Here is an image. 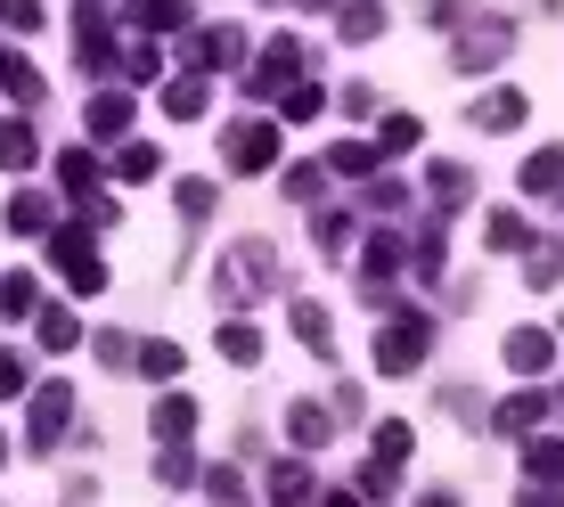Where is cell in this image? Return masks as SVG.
Returning <instances> with one entry per match:
<instances>
[{
    "mask_svg": "<svg viewBox=\"0 0 564 507\" xmlns=\"http://www.w3.org/2000/svg\"><path fill=\"white\" fill-rule=\"evenodd\" d=\"M279 279H286V270H279V246H270V238H238V246L221 254V270H213V295H221L229 311H246V303H262Z\"/></svg>",
    "mask_w": 564,
    "mask_h": 507,
    "instance_id": "obj_1",
    "label": "cell"
},
{
    "mask_svg": "<svg viewBox=\"0 0 564 507\" xmlns=\"http://www.w3.org/2000/svg\"><path fill=\"white\" fill-rule=\"evenodd\" d=\"M508 50H516V25H508V17H475V9H466V17H458V42H451V66H458V74H491Z\"/></svg>",
    "mask_w": 564,
    "mask_h": 507,
    "instance_id": "obj_2",
    "label": "cell"
},
{
    "mask_svg": "<svg viewBox=\"0 0 564 507\" xmlns=\"http://www.w3.org/2000/svg\"><path fill=\"white\" fill-rule=\"evenodd\" d=\"M425 344H434V320H425V311H393V320L377 327V368L384 377H410L425 360Z\"/></svg>",
    "mask_w": 564,
    "mask_h": 507,
    "instance_id": "obj_3",
    "label": "cell"
},
{
    "mask_svg": "<svg viewBox=\"0 0 564 507\" xmlns=\"http://www.w3.org/2000/svg\"><path fill=\"white\" fill-rule=\"evenodd\" d=\"M50 270L74 287V295H99V287H107V262L90 254V229H83V222H74V229H50Z\"/></svg>",
    "mask_w": 564,
    "mask_h": 507,
    "instance_id": "obj_4",
    "label": "cell"
},
{
    "mask_svg": "<svg viewBox=\"0 0 564 507\" xmlns=\"http://www.w3.org/2000/svg\"><path fill=\"white\" fill-rule=\"evenodd\" d=\"M295 74H303V42L295 33H270L262 66H246V90H254V99H279V90H295Z\"/></svg>",
    "mask_w": 564,
    "mask_h": 507,
    "instance_id": "obj_5",
    "label": "cell"
},
{
    "mask_svg": "<svg viewBox=\"0 0 564 507\" xmlns=\"http://www.w3.org/2000/svg\"><path fill=\"white\" fill-rule=\"evenodd\" d=\"M221 164L229 172H270L279 164V123H262V115L254 123H229L221 131Z\"/></svg>",
    "mask_w": 564,
    "mask_h": 507,
    "instance_id": "obj_6",
    "label": "cell"
},
{
    "mask_svg": "<svg viewBox=\"0 0 564 507\" xmlns=\"http://www.w3.org/2000/svg\"><path fill=\"white\" fill-rule=\"evenodd\" d=\"M238 66H246V33L238 25H205L197 42H188V74H205V83L213 74H238Z\"/></svg>",
    "mask_w": 564,
    "mask_h": 507,
    "instance_id": "obj_7",
    "label": "cell"
},
{
    "mask_svg": "<svg viewBox=\"0 0 564 507\" xmlns=\"http://www.w3.org/2000/svg\"><path fill=\"white\" fill-rule=\"evenodd\" d=\"M90 140H131V123H140V107H131V90H99V99L83 107Z\"/></svg>",
    "mask_w": 564,
    "mask_h": 507,
    "instance_id": "obj_8",
    "label": "cell"
},
{
    "mask_svg": "<svg viewBox=\"0 0 564 507\" xmlns=\"http://www.w3.org/2000/svg\"><path fill=\"white\" fill-rule=\"evenodd\" d=\"M66 425H74V393L66 385H42V393H33V451H57Z\"/></svg>",
    "mask_w": 564,
    "mask_h": 507,
    "instance_id": "obj_9",
    "label": "cell"
},
{
    "mask_svg": "<svg viewBox=\"0 0 564 507\" xmlns=\"http://www.w3.org/2000/svg\"><path fill=\"white\" fill-rule=\"evenodd\" d=\"M523 115H532V99H523V90H482V99L466 107V123H475V131H516Z\"/></svg>",
    "mask_w": 564,
    "mask_h": 507,
    "instance_id": "obj_10",
    "label": "cell"
},
{
    "mask_svg": "<svg viewBox=\"0 0 564 507\" xmlns=\"http://www.w3.org/2000/svg\"><path fill=\"white\" fill-rule=\"evenodd\" d=\"M523 483L532 492H556L564 483V442L556 434H523Z\"/></svg>",
    "mask_w": 564,
    "mask_h": 507,
    "instance_id": "obj_11",
    "label": "cell"
},
{
    "mask_svg": "<svg viewBox=\"0 0 564 507\" xmlns=\"http://www.w3.org/2000/svg\"><path fill=\"white\" fill-rule=\"evenodd\" d=\"M148 425H155V442H164V451H181V442L197 434V401H188V393H164Z\"/></svg>",
    "mask_w": 564,
    "mask_h": 507,
    "instance_id": "obj_12",
    "label": "cell"
},
{
    "mask_svg": "<svg viewBox=\"0 0 564 507\" xmlns=\"http://www.w3.org/2000/svg\"><path fill=\"white\" fill-rule=\"evenodd\" d=\"M205 107H213V83H205V74L164 83V115H172V123H205Z\"/></svg>",
    "mask_w": 564,
    "mask_h": 507,
    "instance_id": "obj_13",
    "label": "cell"
},
{
    "mask_svg": "<svg viewBox=\"0 0 564 507\" xmlns=\"http://www.w3.org/2000/svg\"><path fill=\"white\" fill-rule=\"evenodd\" d=\"M549 360H556V336H549V327H516V336H508V368H516V377H540Z\"/></svg>",
    "mask_w": 564,
    "mask_h": 507,
    "instance_id": "obj_14",
    "label": "cell"
},
{
    "mask_svg": "<svg viewBox=\"0 0 564 507\" xmlns=\"http://www.w3.org/2000/svg\"><path fill=\"white\" fill-rule=\"evenodd\" d=\"M549 409H556L549 393H516V401H499V409H491V425H499L508 442H523V434H532L540 418H549Z\"/></svg>",
    "mask_w": 564,
    "mask_h": 507,
    "instance_id": "obj_15",
    "label": "cell"
},
{
    "mask_svg": "<svg viewBox=\"0 0 564 507\" xmlns=\"http://www.w3.org/2000/svg\"><path fill=\"white\" fill-rule=\"evenodd\" d=\"M425 188H434V205H442V213H458L466 197H475V172L442 155V164H425Z\"/></svg>",
    "mask_w": 564,
    "mask_h": 507,
    "instance_id": "obj_16",
    "label": "cell"
},
{
    "mask_svg": "<svg viewBox=\"0 0 564 507\" xmlns=\"http://www.w3.org/2000/svg\"><path fill=\"white\" fill-rule=\"evenodd\" d=\"M410 262V246L393 238V229H377V238H360V270H368V287H384L393 270Z\"/></svg>",
    "mask_w": 564,
    "mask_h": 507,
    "instance_id": "obj_17",
    "label": "cell"
},
{
    "mask_svg": "<svg viewBox=\"0 0 564 507\" xmlns=\"http://www.w3.org/2000/svg\"><path fill=\"white\" fill-rule=\"evenodd\" d=\"M188 17H197V9H188V0H131V25H140L148 42H155V33H181Z\"/></svg>",
    "mask_w": 564,
    "mask_h": 507,
    "instance_id": "obj_18",
    "label": "cell"
},
{
    "mask_svg": "<svg viewBox=\"0 0 564 507\" xmlns=\"http://www.w3.org/2000/svg\"><path fill=\"white\" fill-rule=\"evenodd\" d=\"M221 360H238V368H262V327L254 320H221Z\"/></svg>",
    "mask_w": 564,
    "mask_h": 507,
    "instance_id": "obj_19",
    "label": "cell"
},
{
    "mask_svg": "<svg viewBox=\"0 0 564 507\" xmlns=\"http://www.w3.org/2000/svg\"><path fill=\"white\" fill-rule=\"evenodd\" d=\"M336 33H344V42H377V33H384V0H344Z\"/></svg>",
    "mask_w": 564,
    "mask_h": 507,
    "instance_id": "obj_20",
    "label": "cell"
},
{
    "mask_svg": "<svg viewBox=\"0 0 564 507\" xmlns=\"http://www.w3.org/2000/svg\"><path fill=\"white\" fill-rule=\"evenodd\" d=\"M0 90H9V99H17V107H33V99H42V90H50V83H42V74H33V66H25V57H17V50H0Z\"/></svg>",
    "mask_w": 564,
    "mask_h": 507,
    "instance_id": "obj_21",
    "label": "cell"
},
{
    "mask_svg": "<svg viewBox=\"0 0 564 507\" xmlns=\"http://www.w3.org/2000/svg\"><path fill=\"white\" fill-rule=\"evenodd\" d=\"M286 434H295V451H327V409L295 401V409H286Z\"/></svg>",
    "mask_w": 564,
    "mask_h": 507,
    "instance_id": "obj_22",
    "label": "cell"
},
{
    "mask_svg": "<svg viewBox=\"0 0 564 507\" xmlns=\"http://www.w3.org/2000/svg\"><path fill=\"white\" fill-rule=\"evenodd\" d=\"M556 188H564V148H540L523 164V197H556Z\"/></svg>",
    "mask_w": 564,
    "mask_h": 507,
    "instance_id": "obj_23",
    "label": "cell"
},
{
    "mask_svg": "<svg viewBox=\"0 0 564 507\" xmlns=\"http://www.w3.org/2000/svg\"><path fill=\"white\" fill-rule=\"evenodd\" d=\"M50 222H57V205L42 197V188H25V197H17V205H9V229H17V238H42V229H50Z\"/></svg>",
    "mask_w": 564,
    "mask_h": 507,
    "instance_id": "obj_24",
    "label": "cell"
},
{
    "mask_svg": "<svg viewBox=\"0 0 564 507\" xmlns=\"http://www.w3.org/2000/svg\"><path fill=\"white\" fill-rule=\"evenodd\" d=\"M115 74H123V83H131V90H140V83H155V74H164V50H155V42H148V33H140V42H131L123 57H115Z\"/></svg>",
    "mask_w": 564,
    "mask_h": 507,
    "instance_id": "obj_25",
    "label": "cell"
},
{
    "mask_svg": "<svg viewBox=\"0 0 564 507\" xmlns=\"http://www.w3.org/2000/svg\"><path fill=\"white\" fill-rule=\"evenodd\" d=\"M425 140V123H417V115H384V123H377V140H368V148H377V155H410Z\"/></svg>",
    "mask_w": 564,
    "mask_h": 507,
    "instance_id": "obj_26",
    "label": "cell"
},
{
    "mask_svg": "<svg viewBox=\"0 0 564 507\" xmlns=\"http://www.w3.org/2000/svg\"><path fill=\"white\" fill-rule=\"evenodd\" d=\"M327 172H336V181H368V172H377V148L368 140H336L327 148Z\"/></svg>",
    "mask_w": 564,
    "mask_h": 507,
    "instance_id": "obj_27",
    "label": "cell"
},
{
    "mask_svg": "<svg viewBox=\"0 0 564 507\" xmlns=\"http://www.w3.org/2000/svg\"><path fill=\"white\" fill-rule=\"evenodd\" d=\"M57 181H66V197H90V188H99V155L66 148V155H57Z\"/></svg>",
    "mask_w": 564,
    "mask_h": 507,
    "instance_id": "obj_28",
    "label": "cell"
},
{
    "mask_svg": "<svg viewBox=\"0 0 564 507\" xmlns=\"http://www.w3.org/2000/svg\"><path fill=\"white\" fill-rule=\"evenodd\" d=\"M311 238H319V254H344V246H352V213L311 205Z\"/></svg>",
    "mask_w": 564,
    "mask_h": 507,
    "instance_id": "obj_29",
    "label": "cell"
},
{
    "mask_svg": "<svg viewBox=\"0 0 564 507\" xmlns=\"http://www.w3.org/2000/svg\"><path fill=\"white\" fill-rule=\"evenodd\" d=\"M33 336H42V353H74V344H83V320L57 303V311H42V327H33Z\"/></svg>",
    "mask_w": 564,
    "mask_h": 507,
    "instance_id": "obj_30",
    "label": "cell"
},
{
    "mask_svg": "<svg viewBox=\"0 0 564 507\" xmlns=\"http://www.w3.org/2000/svg\"><path fill=\"white\" fill-rule=\"evenodd\" d=\"M360 205H368V213H410V188H401L393 172H368V181H360Z\"/></svg>",
    "mask_w": 564,
    "mask_h": 507,
    "instance_id": "obj_31",
    "label": "cell"
},
{
    "mask_svg": "<svg viewBox=\"0 0 564 507\" xmlns=\"http://www.w3.org/2000/svg\"><path fill=\"white\" fill-rule=\"evenodd\" d=\"M270 499H279V507H303V499H311V466H303V459L270 466Z\"/></svg>",
    "mask_w": 564,
    "mask_h": 507,
    "instance_id": "obj_32",
    "label": "cell"
},
{
    "mask_svg": "<svg viewBox=\"0 0 564 507\" xmlns=\"http://www.w3.org/2000/svg\"><path fill=\"white\" fill-rule=\"evenodd\" d=\"M33 155H42V140H33L25 123H0V172H25Z\"/></svg>",
    "mask_w": 564,
    "mask_h": 507,
    "instance_id": "obj_33",
    "label": "cell"
},
{
    "mask_svg": "<svg viewBox=\"0 0 564 507\" xmlns=\"http://www.w3.org/2000/svg\"><path fill=\"white\" fill-rule=\"evenodd\" d=\"M295 336L311 344V353H327V344H336V320H327V303H295Z\"/></svg>",
    "mask_w": 564,
    "mask_h": 507,
    "instance_id": "obj_34",
    "label": "cell"
},
{
    "mask_svg": "<svg viewBox=\"0 0 564 507\" xmlns=\"http://www.w3.org/2000/svg\"><path fill=\"white\" fill-rule=\"evenodd\" d=\"M368 442H377V459H393V466H410V451H417V434H410L401 418H384V425H377Z\"/></svg>",
    "mask_w": 564,
    "mask_h": 507,
    "instance_id": "obj_35",
    "label": "cell"
},
{
    "mask_svg": "<svg viewBox=\"0 0 564 507\" xmlns=\"http://www.w3.org/2000/svg\"><path fill=\"white\" fill-rule=\"evenodd\" d=\"M115 172H123V181H155V172H164V155H155L148 140H123V155H115Z\"/></svg>",
    "mask_w": 564,
    "mask_h": 507,
    "instance_id": "obj_36",
    "label": "cell"
},
{
    "mask_svg": "<svg viewBox=\"0 0 564 507\" xmlns=\"http://www.w3.org/2000/svg\"><path fill=\"white\" fill-rule=\"evenodd\" d=\"M319 107H327V90H319V83H295V90H279V115H286V123H311Z\"/></svg>",
    "mask_w": 564,
    "mask_h": 507,
    "instance_id": "obj_37",
    "label": "cell"
},
{
    "mask_svg": "<svg viewBox=\"0 0 564 507\" xmlns=\"http://www.w3.org/2000/svg\"><path fill=\"white\" fill-rule=\"evenodd\" d=\"M393 492H401V466L393 459H368L360 466V499H393Z\"/></svg>",
    "mask_w": 564,
    "mask_h": 507,
    "instance_id": "obj_38",
    "label": "cell"
},
{
    "mask_svg": "<svg viewBox=\"0 0 564 507\" xmlns=\"http://www.w3.org/2000/svg\"><path fill=\"white\" fill-rule=\"evenodd\" d=\"M482 238H491V254H516V246H532V229H523V213H491Z\"/></svg>",
    "mask_w": 564,
    "mask_h": 507,
    "instance_id": "obj_39",
    "label": "cell"
},
{
    "mask_svg": "<svg viewBox=\"0 0 564 507\" xmlns=\"http://www.w3.org/2000/svg\"><path fill=\"white\" fill-rule=\"evenodd\" d=\"M172 205H181L188 222H205V213L221 205V188H213V181H181V188H172Z\"/></svg>",
    "mask_w": 564,
    "mask_h": 507,
    "instance_id": "obj_40",
    "label": "cell"
},
{
    "mask_svg": "<svg viewBox=\"0 0 564 507\" xmlns=\"http://www.w3.org/2000/svg\"><path fill=\"white\" fill-rule=\"evenodd\" d=\"M564 279V246H532V262H523V287H556Z\"/></svg>",
    "mask_w": 564,
    "mask_h": 507,
    "instance_id": "obj_41",
    "label": "cell"
},
{
    "mask_svg": "<svg viewBox=\"0 0 564 507\" xmlns=\"http://www.w3.org/2000/svg\"><path fill=\"white\" fill-rule=\"evenodd\" d=\"M205 492L221 507H246V475H238V466H205Z\"/></svg>",
    "mask_w": 564,
    "mask_h": 507,
    "instance_id": "obj_42",
    "label": "cell"
},
{
    "mask_svg": "<svg viewBox=\"0 0 564 507\" xmlns=\"http://www.w3.org/2000/svg\"><path fill=\"white\" fill-rule=\"evenodd\" d=\"M140 377H181V344H140Z\"/></svg>",
    "mask_w": 564,
    "mask_h": 507,
    "instance_id": "obj_43",
    "label": "cell"
},
{
    "mask_svg": "<svg viewBox=\"0 0 564 507\" xmlns=\"http://www.w3.org/2000/svg\"><path fill=\"white\" fill-rule=\"evenodd\" d=\"M155 483H172V492H188V483H197V459H188V451H164V459H155Z\"/></svg>",
    "mask_w": 564,
    "mask_h": 507,
    "instance_id": "obj_44",
    "label": "cell"
},
{
    "mask_svg": "<svg viewBox=\"0 0 564 507\" xmlns=\"http://www.w3.org/2000/svg\"><path fill=\"white\" fill-rule=\"evenodd\" d=\"M0 311H9V320H25V311H33V279H25V270L0 279Z\"/></svg>",
    "mask_w": 564,
    "mask_h": 507,
    "instance_id": "obj_45",
    "label": "cell"
},
{
    "mask_svg": "<svg viewBox=\"0 0 564 507\" xmlns=\"http://www.w3.org/2000/svg\"><path fill=\"white\" fill-rule=\"evenodd\" d=\"M319 181H327V164H295V172H286V197H295V205H319Z\"/></svg>",
    "mask_w": 564,
    "mask_h": 507,
    "instance_id": "obj_46",
    "label": "cell"
},
{
    "mask_svg": "<svg viewBox=\"0 0 564 507\" xmlns=\"http://www.w3.org/2000/svg\"><path fill=\"white\" fill-rule=\"evenodd\" d=\"M0 25L9 33H42V0H0Z\"/></svg>",
    "mask_w": 564,
    "mask_h": 507,
    "instance_id": "obj_47",
    "label": "cell"
},
{
    "mask_svg": "<svg viewBox=\"0 0 564 507\" xmlns=\"http://www.w3.org/2000/svg\"><path fill=\"white\" fill-rule=\"evenodd\" d=\"M115 222H123V205H115V197H83V229H115Z\"/></svg>",
    "mask_w": 564,
    "mask_h": 507,
    "instance_id": "obj_48",
    "label": "cell"
},
{
    "mask_svg": "<svg viewBox=\"0 0 564 507\" xmlns=\"http://www.w3.org/2000/svg\"><path fill=\"white\" fill-rule=\"evenodd\" d=\"M410 262H417V279H442V229H425V246L410 254Z\"/></svg>",
    "mask_w": 564,
    "mask_h": 507,
    "instance_id": "obj_49",
    "label": "cell"
},
{
    "mask_svg": "<svg viewBox=\"0 0 564 507\" xmlns=\"http://www.w3.org/2000/svg\"><path fill=\"white\" fill-rule=\"evenodd\" d=\"M17 393H25V360L0 353V401H17Z\"/></svg>",
    "mask_w": 564,
    "mask_h": 507,
    "instance_id": "obj_50",
    "label": "cell"
},
{
    "mask_svg": "<svg viewBox=\"0 0 564 507\" xmlns=\"http://www.w3.org/2000/svg\"><path fill=\"white\" fill-rule=\"evenodd\" d=\"M99 360H107V368H123V360H131V336H115V327H107V336H99Z\"/></svg>",
    "mask_w": 564,
    "mask_h": 507,
    "instance_id": "obj_51",
    "label": "cell"
},
{
    "mask_svg": "<svg viewBox=\"0 0 564 507\" xmlns=\"http://www.w3.org/2000/svg\"><path fill=\"white\" fill-rule=\"evenodd\" d=\"M319 507H368V499H360V492H327Z\"/></svg>",
    "mask_w": 564,
    "mask_h": 507,
    "instance_id": "obj_52",
    "label": "cell"
},
{
    "mask_svg": "<svg viewBox=\"0 0 564 507\" xmlns=\"http://www.w3.org/2000/svg\"><path fill=\"white\" fill-rule=\"evenodd\" d=\"M286 9H311V17H327V0H286Z\"/></svg>",
    "mask_w": 564,
    "mask_h": 507,
    "instance_id": "obj_53",
    "label": "cell"
},
{
    "mask_svg": "<svg viewBox=\"0 0 564 507\" xmlns=\"http://www.w3.org/2000/svg\"><path fill=\"white\" fill-rule=\"evenodd\" d=\"M417 507H451V499H442V492H425V499H417Z\"/></svg>",
    "mask_w": 564,
    "mask_h": 507,
    "instance_id": "obj_54",
    "label": "cell"
},
{
    "mask_svg": "<svg viewBox=\"0 0 564 507\" xmlns=\"http://www.w3.org/2000/svg\"><path fill=\"white\" fill-rule=\"evenodd\" d=\"M540 9H564V0H540Z\"/></svg>",
    "mask_w": 564,
    "mask_h": 507,
    "instance_id": "obj_55",
    "label": "cell"
},
{
    "mask_svg": "<svg viewBox=\"0 0 564 507\" xmlns=\"http://www.w3.org/2000/svg\"><path fill=\"white\" fill-rule=\"evenodd\" d=\"M0 459H9V442H0Z\"/></svg>",
    "mask_w": 564,
    "mask_h": 507,
    "instance_id": "obj_56",
    "label": "cell"
}]
</instances>
